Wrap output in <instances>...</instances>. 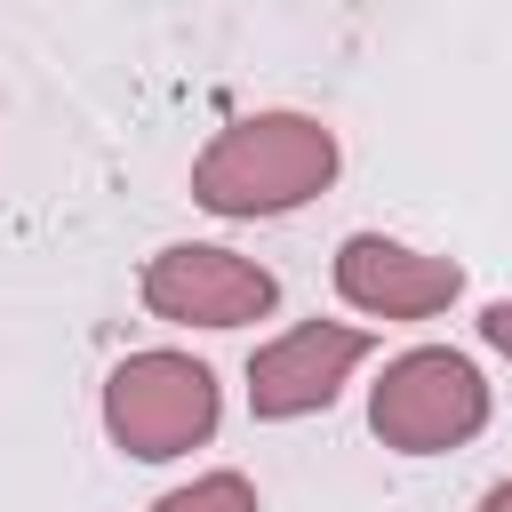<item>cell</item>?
<instances>
[{
  "label": "cell",
  "mask_w": 512,
  "mask_h": 512,
  "mask_svg": "<svg viewBox=\"0 0 512 512\" xmlns=\"http://www.w3.org/2000/svg\"><path fill=\"white\" fill-rule=\"evenodd\" d=\"M496 416V384L480 376L472 352L456 344H408L384 360V376L368 384V432L392 456H448L472 448Z\"/></svg>",
  "instance_id": "obj_3"
},
{
  "label": "cell",
  "mask_w": 512,
  "mask_h": 512,
  "mask_svg": "<svg viewBox=\"0 0 512 512\" xmlns=\"http://www.w3.org/2000/svg\"><path fill=\"white\" fill-rule=\"evenodd\" d=\"M336 168H344V144L320 112H240L200 144L192 208H208L224 224L296 216L304 200H320L336 184Z\"/></svg>",
  "instance_id": "obj_1"
},
{
  "label": "cell",
  "mask_w": 512,
  "mask_h": 512,
  "mask_svg": "<svg viewBox=\"0 0 512 512\" xmlns=\"http://www.w3.org/2000/svg\"><path fill=\"white\" fill-rule=\"evenodd\" d=\"M480 344H488L496 360H512V296H496V304H480Z\"/></svg>",
  "instance_id": "obj_8"
},
{
  "label": "cell",
  "mask_w": 512,
  "mask_h": 512,
  "mask_svg": "<svg viewBox=\"0 0 512 512\" xmlns=\"http://www.w3.org/2000/svg\"><path fill=\"white\" fill-rule=\"evenodd\" d=\"M96 416H104V440L136 464H176L192 448L216 440L224 424V384L208 360L176 352V344H152V352H128L104 392H96Z\"/></svg>",
  "instance_id": "obj_2"
},
{
  "label": "cell",
  "mask_w": 512,
  "mask_h": 512,
  "mask_svg": "<svg viewBox=\"0 0 512 512\" xmlns=\"http://www.w3.org/2000/svg\"><path fill=\"white\" fill-rule=\"evenodd\" d=\"M152 512H264V504H256V480L248 472L216 464V472H192L168 496H152Z\"/></svg>",
  "instance_id": "obj_7"
},
{
  "label": "cell",
  "mask_w": 512,
  "mask_h": 512,
  "mask_svg": "<svg viewBox=\"0 0 512 512\" xmlns=\"http://www.w3.org/2000/svg\"><path fill=\"white\" fill-rule=\"evenodd\" d=\"M328 280H336V296H344L360 320H392V328L440 320V312L464 296V264H456V256H432V248L392 240V232H344Z\"/></svg>",
  "instance_id": "obj_6"
},
{
  "label": "cell",
  "mask_w": 512,
  "mask_h": 512,
  "mask_svg": "<svg viewBox=\"0 0 512 512\" xmlns=\"http://www.w3.org/2000/svg\"><path fill=\"white\" fill-rule=\"evenodd\" d=\"M136 296L168 328H248V320L280 312V272L224 240H168L144 256Z\"/></svg>",
  "instance_id": "obj_4"
},
{
  "label": "cell",
  "mask_w": 512,
  "mask_h": 512,
  "mask_svg": "<svg viewBox=\"0 0 512 512\" xmlns=\"http://www.w3.org/2000/svg\"><path fill=\"white\" fill-rule=\"evenodd\" d=\"M376 352V328L360 320H296L280 336H264L248 352V416L256 424H296L336 408V392L352 384V368Z\"/></svg>",
  "instance_id": "obj_5"
},
{
  "label": "cell",
  "mask_w": 512,
  "mask_h": 512,
  "mask_svg": "<svg viewBox=\"0 0 512 512\" xmlns=\"http://www.w3.org/2000/svg\"><path fill=\"white\" fill-rule=\"evenodd\" d=\"M480 512H512V472H504V480H488V496H480Z\"/></svg>",
  "instance_id": "obj_9"
}]
</instances>
